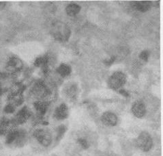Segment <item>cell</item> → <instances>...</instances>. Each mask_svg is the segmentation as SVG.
Listing matches in <instances>:
<instances>
[{
  "instance_id": "obj_22",
  "label": "cell",
  "mask_w": 163,
  "mask_h": 156,
  "mask_svg": "<svg viewBox=\"0 0 163 156\" xmlns=\"http://www.w3.org/2000/svg\"><path fill=\"white\" fill-rule=\"evenodd\" d=\"M5 6H6V3L5 2H0V8H3Z\"/></svg>"
},
{
  "instance_id": "obj_16",
  "label": "cell",
  "mask_w": 163,
  "mask_h": 156,
  "mask_svg": "<svg viewBox=\"0 0 163 156\" xmlns=\"http://www.w3.org/2000/svg\"><path fill=\"white\" fill-rule=\"evenodd\" d=\"M149 57H150V51L148 50H144L141 51V54H139L140 59H141L145 62H148Z\"/></svg>"
},
{
  "instance_id": "obj_8",
  "label": "cell",
  "mask_w": 163,
  "mask_h": 156,
  "mask_svg": "<svg viewBox=\"0 0 163 156\" xmlns=\"http://www.w3.org/2000/svg\"><path fill=\"white\" fill-rule=\"evenodd\" d=\"M68 116V108L65 104H61L55 109L54 116L57 120H63L66 118Z\"/></svg>"
},
{
  "instance_id": "obj_4",
  "label": "cell",
  "mask_w": 163,
  "mask_h": 156,
  "mask_svg": "<svg viewBox=\"0 0 163 156\" xmlns=\"http://www.w3.org/2000/svg\"><path fill=\"white\" fill-rule=\"evenodd\" d=\"M34 137L36 138L38 143L44 147L49 146L52 142L51 135L48 131L45 129H38L34 134Z\"/></svg>"
},
{
  "instance_id": "obj_12",
  "label": "cell",
  "mask_w": 163,
  "mask_h": 156,
  "mask_svg": "<svg viewBox=\"0 0 163 156\" xmlns=\"http://www.w3.org/2000/svg\"><path fill=\"white\" fill-rule=\"evenodd\" d=\"M57 71L62 77H66L71 74V68L66 64H62L59 65L57 69Z\"/></svg>"
},
{
  "instance_id": "obj_2",
  "label": "cell",
  "mask_w": 163,
  "mask_h": 156,
  "mask_svg": "<svg viewBox=\"0 0 163 156\" xmlns=\"http://www.w3.org/2000/svg\"><path fill=\"white\" fill-rule=\"evenodd\" d=\"M126 77L122 72L117 71L110 76L108 80V85L113 90H118L125 84Z\"/></svg>"
},
{
  "instance_id": "obj_18",
  "label": "cell",
  "mask_w": 163,
  "mask_h": 156,
  "mask_svg": "<svg viewBox=\"0 0 163 156\" xmlns=\"http://www.w3.org/2000/svg\"><path fill=\"white\" fill-rule=\"evenodd\" d=\"M76 90L77 89L75 86H71V87H70L67 90L68 95H69V97H75V94H76Z\"/></svg>"
},
{
  "instance_id": "obj_10",
  "label": "cell",
  "mask_w": 163,
  "mask_h": 156,
  "mask_svg": "<svg viewBox=\"0 0 163 156\" xmlns=\"http://www.w3.org/2000/svg\"><path fill=\"white\" fill-rule=\"evenodd\" d=\"M29 116H30V113H29V110L26 108H24L19 112V113L16 116L15 120L17 123L22 124L25 123L26 120L28 119Z\"/></svg>"
},
{
  "instance_id": "obj_9",
  "label": "cell",
  "mask_w": 163,
  "mask_h": 156,
  "mask_svg": "<svg viewBox=\"0 0 163 156\" xmlns=\"http://www.w3.org/2000/svg\"><path fill=\"white\" fill-rule=\"evenodd\" d=\"M132 6L136 10H138L139 12H145L148 11L150 9L152 6V2L148 1H134L132 2Z\"/></svg>"
},
{
  "instance_id": "obj_17",
  "label": "cell",
  "mask_w": 163,
  "mask_h": 156,
  "mask_svg": "<svg viewBox=\"0 0 163 156\" xmlns=\"http://www.w3.org/2000/svg\"><path fill=\"white\" fill-rule=\"evenodd\" d=\"M78 143L84 149H87L89 147L88 143H87L86 140L83 139V138H79V139H78Z\"/></svg>"
},
{
  "instance_id": "obj_19",
  "label": "cell",
  "mask_w": 163,
  "mask_h": 156,
  "mask_svg": "<svg viewBox=\"0 0 163 156\" xmlns=\"http://www.w3.org/2000/svg\"><path fill=\"white\" fill-rule=\"evenodd\" d=\"M15 110V108H14L13 106L11 105V104H9V105L6 106L4 108V111L6 112V113H13Z\"/></svg>"
},
{
  "instance_id": "obj_7",
  "label": "cell",
  "mask_w": 163,
  "mask_h": 156,
  "mask_svg": "<svg viewBox=\"0 0 163 156\" xmlns=\"http://www.w3.org/2000/svg\"><path fill=\"white\" fill-rule=\"evenodd\" d=\"M22 67L23 63L21 60L16 57L10 58L7 64V69L12 73L19 71L22 69Z\"/></svg>"
},
{
  "instance_id": "obj_15",
  "label": "cell",
  "mask_w": 163,
  "mask_h": 156,
  "mask_svg": "<svg viewBox=\"0 0 163 156\" xmlns=\"http://www.w3.org/2000/svg\"><path fill=\"white\" fill-rule=\"evenodd\" d=\"M66 131V127L64 125H60L58 128H57V140H59L62 138V137L64 136Z\"/></svg>"
},
{
  "instance_id": "obj_13",
  "label": "cell",
  "mask_w": 163,
  "mask_h": 156,
  "mask_svg": "<svg viewBox=\"0 0 163 156\" xmlns=\"http://www.w3.org/2000/svg\"><path fill=\"white\" fill-rule=\"evenodd\" d=\"M34 108L37 112L40 115H43L46 113L48 106L45 102H37L34 104Z\"/></svg>"
},
{
  "instance_id": "obj_21",
  "label": "cell",
  "mask_w": 163,
  "mask_h": 156,
  "mask_svg": "<svg viewBox=\"0 0 163 156\" xmlns=\"http://www.w3.org/2000/svg\"><path fill=\"white\" fill-rule=\"evenodd\" d=\"M120 93L121 94V95H123L124 97H128L129 96L128 93V92L125 90H120Z\"/></svg>"
},
{
  "instance_id": "obj_14",
  "label": "cell",
  "mask_w": 163,
  "mask_h": 156,
  "mask_svg": "<svg viewBox=\"0 0 163 156\" xmlns=\"http://www.w3.org/2000/svg\"><path fill=\"white\" fill-rule=\"evenodd\" d=\"M18 134H19V131H11L8 134L6 137V143L7 144H11L13 143L14 141H16L17 139V136H18Z\"/></svg>"
},
{
  "instance_id": "obj_5",
  "label": "cell",
  "mask_w": 163,
  "mask_h": 156,
  "mask_svg": "<svg viewBox=\"0 0 163 156\" xmlns=\"http://www.w3.org/2000/svg\"><path fill=\"white\" fill-rule=\"evenodd\" d=\"M131 110L133 115L136 118H141L145 116L146 113V108L144 103L141 101H137L132 104Z\"/></svg>"
},
{
  "instance_id": "obj_6",
  "label": "cell",
  "mask_w": 163,
  "mask_h": 156,
  "mask_svg": "<svg viewBox=\"0 0 163 156\" xmlns=\"http://www.w3.org/2000/svg\"><path fill=\"white\" fill-rule=\"evenodd\" d=\"M101 120L106 126L114 127L117 123V117L116 114L111 112H106L102 115Z\"/></svg>"
},
{
  "instance_id": "obj_1",
  "label": "cell",
  "mask_w": 163,
  "mask_h": 156,
  "mask_svg": "<svg viewBox=\"0 0 163 156\" xmlns=\"http://www.w3.org/2000/svg\"><path fill=\"white\" fill-rule=\"evenodd\" d=\"M50 33L55 40L59 42H66L69 40L71 31L66 24L62 21H56L51 25Z\"/></svg>"
},
{
  "instance_id": "obj_11",
  "label": "cell",
  "mask_w": 163,
  "mask_h": 156,
  "mask_svg": "<svg viewBox=\"0 0 163 156\" xmlns=\"http://www.w3.org/2000/svg\"><path fill=\"white\" fill-rule=\"evenodd\" d=\"M81 6L77 4V3H71V4L68 5L67 7L66 8V12L68 16L71 17H74L79 14V12L81 10Z\"/></svg>"
},
{
  "instance_id": "obj_3",
  "label": "cell",
  "mask_w": 163,
  "mask_h": 156,
  "mask_svg": "<svg viewBox=\"0 0 163 156\" xmlns=\"http://www.w3.org/2000/svg\"><path fill=\"white\" fill-rule=\"evenodd\" d=\"M136 145L141 151L147 152L152 148L153 141L149 133L143 132L139 134L136 139Z\"/></svg>"
},
{
  "instance_id": "obj_20",
  "label": "cell",
  "mask_w": 163,
  "mask_h": 156,
  "mask_svg": "<svg viewBox=\"0 0 163 156\" xmlns=\"http://www.w3.org/2000/svg\"><path fill=\"white\" fill-rule=\"evenodd\" d=\"M115 56H112V57L109 58V59L105 60L104 61V63L106 65H107V66H110V65H111L112 64H113L114 62H115Z\"/></svg>"
}]
</instances>
